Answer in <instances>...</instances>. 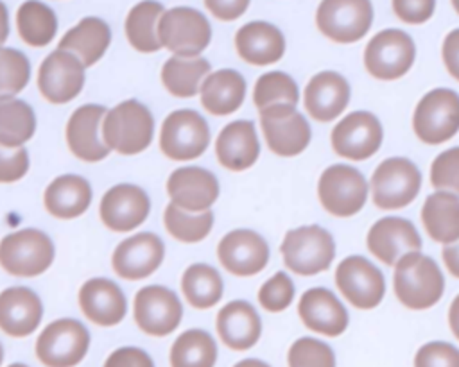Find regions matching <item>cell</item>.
Returning a JSON list of instances; mask_svg holds the SVG:
<instances>
[{
	"instance_id": "cell-52",
	"label": "cell",
	"mask_w": 459,
	"mask_h": 367,
	"mask_svg": "<svg viewBox=\"0 0 459 367\" xmlns=\"http://www.w3.org/2000/svg\"><path fill=\"white\" fill-rule=\"evenodd\" d=\"M441 59L450 77L459 81V29H452L445 36L441 45Z\"/></svg>"
},
{
	"instance_id": "cell-8",
	"label": "cell",
	"mask_w": 459,
	"mask_h": 367,
	"mask_svg": "<svg viewBox=\"0 0 459 367\" xmlns=\"http://www.w3.org/2000/svg\"><path fill=\"white\" fill-rule=\"evenodd\" d=\"M161 47L174 55L195 57L208 48L212 41V25L208 18L186 5L165 9L158 23Z\"/></svg>"
},
{
	"instance_id": "cell-38",
	"label": "cell",
	"mask_w": 459,
	"mask_h": 367,
	"mask_svg": "<svg viewBox=\"0 0 459 367\" xmlns=\"http://www.w3.org/2000/svg\"><path fill=\"white\" fill-rule=\"evenodd\" d=\"M181 292L190 306L208 310L222 299L224 281L215 267L208 263H192L181 276Z\"/></svg>"
},
{
	"instance_id": "cell-27",
	"label": "cell",
	"mask_w": 459,
	"mask_h": 367,
	"mask_svg": "<svg viewBox=\"0 0 459 367\" xmlns=\"http://www.w3.org/2000/svg\"><path fill=\"white\" fill-rule=\"evenodd\" d=\"M215 156L219 165L231 172L251 168L260 156V140L255 122L233 120L226 124L217 134Z\"/></svg>"
},
{
	"instance_id": "cell-23",
	"label": "cell",
	"mask_w": 459,
	"mask_h": 367,
	"mask_svg": "<svg viewBox=\"0 0 459 367\" xmlns=\"http://www.w3.org/2000/svg\"><path fill=\"white\" fill-rule=\"evenodd\" d=\"M368 251L384 265H394L403 254L421 251V236L416 226L403 217H382L368 231Z\"/></svg>"
},
{
	"instance_id": "cell-50",
	"label": "cell",
	"mask_w": 459,
	"mask_h": 367,
	"mask_svg": "<svg viewBox=\"0 0 459 367\" xmlns=\"http://www.w3.org/2000/svg\"><path fill=\"white\" fill-rule=\"evenodd\" d=\"M104 367H154V362L143 349L127 346L115 349L104 362Z\"/></svg>"
},
{
	"instance_id": "cell-57",
	"label": "cell",
	"mask_w": 459,
	"mask_h": 367,
	"mask_svg": "<svg viewBox=\"0 0 459 367\" xmlns=\"http://www.w3.org/2000/svg\"><path fill=\"white\" fill-rule=\"evenodd\" d=\"M452 2V7H454V11L459 14V0H450Z\"/></svg>"
},
{
	"instance_id": "cell-14",
	"label": "cell",
	"mask_w": 459,
	"mask_h": 367,
	"mask_svg": "<svg viewBox=\"0 0 459 367\" xmlns=\"http://www.w3.org/2000/svg\"><path fill=\"white\" fill-rule=\"evenodd\" d=\"M335 285L341 295L357 310L377 308L385 295L382 270L366 256H346L335 269Z\"/></svg>"
},
{
	"instance_id": "cell-25",
	"label": "cell",
	"mask_w": 459,
	"mask_h": 367,
	"mask_svg": "<svg viewBox=\"0 0 459 367\" xmlns=\"http://www.w3.org/2000/svg\"><path fill=\"white\" fill-rule=\"evenodd\" d=\"M351 88L348 79L333 70H323L310 77L303 91V106L312 120L332 122L350 104Z\"/></svg>"
},
{
	"instance_id": "cell-56",
	"label": "cell",
	"mask_w": 459,
	"mask_h": 367,
	"mask_svg": "<svg viewBox=\"0 0 459 367\" xmlns=\"http://www.w3.org/2000/svg\"><path fill=\"white\" fill-rule=\"evenodd\" d=\"M233 367H271V365H267L265 362L256 360V358H246V360H240L238 363H235Z\"/></svg>"
},
{
	"instance_id": "cell-47",
	"label": "cell",
	"mask_w": 459,
	"mask_h": 367,
	"mask_svg": "<svg viewBox=\"0 0 459 367\" xmlns=\"http://www.w3.org/2000/svg\"><path fill=\"white\" fill-rule=\"evenodd\" d=\"M414 367H459V349L443 340L427 342L416 351Z\"/></svg>"
},
{
	"instance_id": "cell-35",
	"label": "cell",
	"mask_w": 459,
	"mask_h": 367,
	"mask_svg": "<svg viewBox=\"0 0 459 367\" xmlns=\"http://www.w3.org/2000/svg\"><path fill=\"white\" fill-rule=\"evenodd\" d=\"M210 72V61L201 55H172L161 66V84L170 95L179 98H190L199 93L201 84Z\"/></svg>"
},
{
	"instance_id": "cell-28",
	"label": "cell",
	"mask_w": 459,
	"mask_h": 367,
	"mask_svg": "<svg viewBox=\"0 0 459 367\" xmlns=\"http://www.w3.org/2000/svg\"><path fill=\"white\" fill-rule=\"evenodd\" d=\"M285 47L283 32L264 20L247 21L235 34V50L247 64L267 66L278 63L285 54Z\"/></svg>"
},
{
	"instance_id": "cell-3",
	"label": "cell",
	"mask_w": 459,
	"mask_h": 367,
	"mask_svg": "<svg viewBox=\"0 0 459 367\" xmlns=\"http://www.w3.org/2000/svg\"><path fill=\"white\" fill-rule=\"evenodd\" d=\"M280 252L285 267L298 276H316L330 269L335 260V240L332 233L317 224L289 229L281 240Z\"/></svg>"
},
{
	"instance_id": "cell-36",
	"label": "cell",
	"mask_w": 459,
	"mask_h": 367,
	"mask_svg": "<svg viewBox=\"0 0 459 367\" xmlns=\"http://www.w3.org/2000/svg\"><path fill=\"white\" fill-rule=\"evenodd\" d=\"M163 13L165 7L158 0H142L129 9L124 29L126 38L134 50L152 54L163 48L158 36V23Z\"/></svg>"
},
{
	"instance_id": "cell-48",
	"label": "cell",
	"mask_w": 459,
	"mask_h": 367,
	"mask_svg": "<svg viewBox=\"0 0 459 367\" xmlns=\"http://www.w3.org/2000/svg\"><path fill=\"white\" fill-rule=\"evenodd\" d=\"M30 159L25 147H5L0 143V183H16L29 172Z\"/></svg>"
},
{
	"instance_id": "cell-12",
	"label": "cell",
	"mask_w": 459,
	"mask_h": 367,
	"mask_svg": "<svg viewBox=\"0 0 459 367\" xmlns=\"http://www.w3.org/2000/svg\"><path fill=\"white\" fill-rule=\"evenodd\" d=\"M258 111L262 134L271 152L281 158H292L308 147L312 129L294 104H273Z\"/></svg>"
},
{
	"instance_id": "cell-19",
	"label": "cell",
	"mask_w": 459,
	"mask_h": 367,
	"mask_svg": "<svg viewBox=\"0 0 459 367\" xmlns=\"http://www.w3.org/2000/svg\"><path fill=\"white\" fill-rule=\"evenodd\" d=\"M151 211L147 192L131 183L111 186L100 199L99 215L102 224L115 233H129L142 226Z\"/></svg>"
},
{
	"instance_id": "cell-26",
	"label": "cell",
	"mask_w": 459,
	"mask_h": 367,
	"mask_svg": "<svg viewBox=\"0 0 459 367\" xmlns=\"http://www.w3.org/2000/svg\"><path fill=\"white\" fill-rule=\"evenodd\" d=\"M81 312L97 326H117L127 313V299L122 288L108 277H91L82 283L77 295Z\"/></svg>"
},
{
	"instance_id": "cell-54",
	"label": "cell",
	"mask_w": 459,
	"mask_h": 367,
	"mask_svg": "<svg viewBox=\"0 0 459 367\" xmlns=\"http://www.w3.org/2000/svg\"><path fill=\"white\" fill-rule=\"evenodd\" d=\"M448 326L452 335L459 340V294L454 297L448 308Z\"/></svg>"
},
{
	"instance_id": "cell-41",
	"label": "cell",
	"mask_w": 459,
	"mask_h": 367,
	"mask_svg": "<svg viewBox=\"0 0 459 367\" xmlns=\"http://www.w3.org/2000/svg\"><path fill=\"white\" fill-rule=\"evenodd\" d=\"M213 211L206 209L201 213H192L169 202L163 211V226L167 233L183 243H197L204 240L213 229Z\"/></svg>"
},
{
	"instance_id": "cell-32",
	"label": "cell",
	"mask_w": 459,
	"mask_h": 367,
	"mask_svg": "<svg viewBox=\"0 0 459 367\" xmlns=\"http://www.w3.org/2000/svg\"><path fill=\"white\" fill-rule=\"evenodd\" d=\"M246 79L233 68H221L210 72L201 84V106L213 116H226L235 113L246 98Z\"/></svg>"
},
{
	"instance_id": "cell-21",
	"label": "cell",
	"mask_w": 459,
	"mask_h": 367,
	"mask_svg": "<svg viewBox=\"0 0 459 367\" xmlns=\"http://www.w3.org/2000/svg\"><path fill=\"white\" fill-rule=\"evenodd\" d=\"M106 111L108 109L100 104H84L79 106L66 122V145L70 152L84 163H99L111 152L102 138Z\"/></svg>"
},
{
	"instance_id": "cell-11",
	"label": "cell",
	"mask_w": 459,
	"mask_h": 367,
	"mask_svg": "<svg viewBox=\"0 0 459 367\" xmlns=\"http://www.w3.org/2000/svg\"><path fill=\"white\" fill-rule=\"evenodd\" d=\"M210 125L194 109H176L167 115L160 129V149L172 161H192L206 152Z\"/></svg>"
},
{
	"instance_id": "cell-53",
	"label": "cell",
	"mask_w": 459,
	"mask_h": 367,
	"mask_svg": "<svg viewBox=\"0 0 459 367\" xmlns=\"http://www.w3.org/2000/svg\"><path fill=\"white\" fill-rule=\"evenodd\" d=\"M441 260H443L446 270H448L454 277L459 279V240L443 245Z\"/></svg>"
},
{
	"instance_id": "cell-10",
	"label": "cell",
	"mask_w": 459,
	"mask_h": 367,
	"mask_svg": "<svg viewBox=\"0 0 459 367\" xmlns=\"http://www.w3.org/2000/svg\"><path fill=\"white\" fill-rule=\"evenodd\" d=\"M373 18L371 0H321L316 11L319 32L341 45L362 39L369 32Z\"/></svg>"
},
{
	"instance_id": "cell-29",
	"label": "cell",
	"mask_w": 459,
	"mask_h": 367,
	"mask_svg": "<svg viewBox=\"0 0 459 367\" xmlns=\"http://www.w3.org/2000/svg\"><path fill=\"white\" fill-rule=\"evenodd\" d=\"M43 317V303L29 286H9L0 292V329L9 337H27Z\"/></svg>"
},
{
	"instance_id": "cell-40",
	"label": "cell",
	"mask_w": 459,
	"mask_h": 367,
	"mask_svg": "<svg viewBox=\"0 0 459 367\" xmlns=\"http://www.w3.org/2000/svg\"><path fill=\"white\" fill-rule=\"evenodd\" d=\"M217 344L204 329L183 331L170 347V367H213Z\"/></svg>"
},
{
	"instance_id": "cell-4",
	"label": "cell",
	"mask_w": 459,
	"mask_h": 367,
	"mask_svg": "<svg viewBox=\"0 0 459 367\" xmlns=\"http://www.w3.org/2000/svg\"><path fill=\"white\" fill-rule=\"evenodd\" d=\"M52 238L36 227H25L0 240V267L14 277H36L54 263Z\"/></svg>"
},
{
	"instance_id": "cell-43",
	"label": "cell",
	"mask_w": 459,
	"mask_h": 367,
	"mask_svg": "<svg viewBox=\"0 0 459 367\" xmlns=\"http://www.w3.org/2000/svg\"><path fill=\"white\" fill-rule=\"evenodd\" d=\"M30 81V61L18 50L0 47V97L20 93Z\"/></svg>"
},
{
	"instance_id": "cell-37",
	"label": "cell",
	"mask_w": 459,
	"mask_h": 367,
	"mask_svg": "<svg viewBox=\"0 0 459 367\" xmlns=\"http://www.w3.org/2000/svg\"><path fill=\"white\" fill-rule=\"evenodd\" d=\"M16 29L23 43L41 48L57 34V16L45 2L25 0L16 11Z\"/></svg>"
},
{
	"instance_id": "cell-13",
	"label": "cell",
	"mask_w": 459,
	"mask_h": 367,
	"mask_svg": "<svg viewBox=\"0 0 459 367\" xmlns=\"http://www.w3.org/2000/svg\"><path fill=\"white\" fill-rule=\"evenodd\" d=\"M90 331L75 319L52 320L36 340V356L47 367H74L88 353Z\"/></svg>"
},
{
	"instance_id": "cell-7",
	"label": "cell",
	"mask_w": 459,
	"mask_h": 367,
	"mask_svg": "<svg viewBox=\"0 0 459 367\" xmlns=\"http://www.w3.org/2000/svg\"><path fill=\"white\" fill-rule=\"evenodd\" d=\"M412 131L427 145H441L459 132V93L450 88L427 91L414 107Z\"/></svg>"
},
{
	"instance_id": "cell-59",
	"label": "cell",
	"mask_w": 459,
	"mask_h": 367,
	"mask_svg": "<svg viewBox=\"0 0 459 367\" xmlns=\"http://www.w3.org/2000/svg\"><path fill=\"white\" fill-rule=\"evenodd\" d=\"M9 367H27V365L25 363H11Z\"/></svg>"
},
{
	"instance_id": "cell-46",
	"label": "cell",
	"mask_w": 459,
	"mask_h": 367,
	"mask_svg": "<svg viewBox=\"0 0 459 367\" xmlns=\"http://www.w3.org/2000/svg\"><path fill=\"white\" fill-rule=\"evenodd\" d=\"M430 184L434 190H445L459 195V147L439 152L430 163Z\"/></svg>"
},
{
	"instance_id": "cell-33",
	"label": "cell",
	"mask_w": 459,
	"mask_h": 367,
	"mask_svg": "<svg viewBox=\"0 0 459 367\" xmlns=\"http://www.w3.org/2000/svg\"><path fill=\"white\" fill-rule=\"evenodd\" d=\"M111 45V29L99 16H84L68 29L57 43V48L75 54L86 68L99 63Z\"/></svg>"
},
{
	"instance_id": "cell-20",
	"label": "cell",
	"mask_w": 459,
	"mask_h": 367,
	"mask_svg": "<svg viewBox=\"0 0 459 367\" xmlns=\"http://www.w3.org/2000/svg\"><path fill=\"white\" fill-rule=\"evenodd\" d=\"M165 258L163 240L149 231L124 238L113 251L111 265L117 276L127 281L145 279L154 274Z\"/></svg>"
},
{
	"instance_id": "cell-51",
	"label": "cell",
	"mask_w": 459,
	"mask_h": 367,
	"mask_svg": "<svg viewBox=\"0 0 459 367\" xmlns=\"http://www.w3.org/2000/svg\"><path fill=\"white\" fill-rule=\"evenodd\" d=\"M203 2H204V7L210 11V14L221 21H233L240 18L251 4V0H203Z\"/></svg>"
},
{
	"instance_id": "cell-31",
	"label": "cell",
	"mask_w": 459,
	"mask_h": 367,
	"mask_svg": "<svg viewBox=\"0 0 459 367\" xmlns=\"http://www.w3.org/2000/svg\"><path fill=\"white\" fill-rule=\"evenodd\" d=\"M91 184L86 177L77 174H63L47 184L43 204L52 217L70 220L86 213L91 204Z\"/></svg>"
},
{
	"instance_id": "cell-16",
	"label": "cell",
	"mask_w": 459,
	"mask_h": 367,
	"mask_svg": "<svg viewBox=\"0 0 459 367\" xmlns=\"http://www.w3.org/2000/svg\"><path fill=\"white\" fill-rule=\"evenodd\" d=\"M86 66L82 61L63 48L52 50L38 68V90L50 104H66L84 88Z\"/></svg>"
},
{
	"instance_id": "cell-34",
	"label": "cell",
	"mask_w": 459,
	"mask_h": 367,
	"mask_svg": "<svg viewBox=\"0 0 459 367\" xmlns=\"http://www.w3.org/2000/svg\"><path fill=\"white\" fill-rule=\"evenodd\" d=\"M421 222L427 235L437 243L459 240V195L436 190L421 206Z\"/></svg>"
},
{
	"instance_id": "cell-44",
	"label": "cell",
	"mask_w": 459,
	"mask_h": 367,
	"mask_svg": "<svg viewBox=\"0 0 459 367\" xmlns=\"http://www.w3.org/2000/svg\"><path fill=\"white\" fill-rule=\"evenodd\" d=\"M289 367H335L333 349L314 337L294 340L287 353Z\"/></svg>"
},
{
	"instance_id": "cell-9",
	"label": "cell",
	"mask_w": 459,
	"mask_h": 367,
	"mask_svg": "<svg viewBox=\"0 0 459 367\" xmlns=\"http://www.w3.org/2000/svg\"><path fill=\"white\" fill-rule=\"evenodd\" d=\"M414 39L402 29H384L368 41L364 48V66L373 79L396 81L414 64Z\"/></svg>"
},
{
	"instance_id": "cell-17",
	"label": "cell",
	"mask_w": 459,
	"mask_h": 367,
	"mask_svg": "<svg viewBox=\"0 0 459 367\" xmlns=\"http://www.w3.org/2000/svg\"><path fill=\"white\" fill-rule=\"evenodd\" d=\"M136 326L152 337H165L176 331L183 319V304L178 294L163 285L140 288L133 301Z\"/></svg>"
},
{
	"instance_id": "cell-39",
	"label": "cell",
	"mask_w": 459,
	"mask_h": 367,
	"mask_svg": "<svg viewBox=\"0 0 459 367\" xmlns=\"http://www.w3.org/2000/svg\"><path fill=\"white\" fill-rule=\"evenodd\" d=\"M36 132L34 109L14 95L0 97V143L23 147Z\"/></svg>"
},
{
	"instance_id": "cell-42",
	"label": "cell",
	"mask_w": 459,
	"mask_h": 367,
	"mask_svg": "<svg viewBox=\"0 0 459 367\" xmlns=\"http://www.w3.org/2000/svg\"><path fill=\"white\" fill-rule=\"evenodd\" d=\"M299 102L298 82L285 72L273 70L262 73L253 88V104L264 109L273 104H294Z\"/></svg>"
},
{
	"instance_id": "cell-22",
	"label": "cell",
	"mask_w": 459,
	"mask_h": 367,
	"mask_svg": "<svg viewBox=\"0 0 459 367\" xmlns=\"http://www.w3.org/2000/svg\"><path fill=\"white\" fill-rule=\"evenodd\" d=\"M219 179L203 166L186 165L176 168L167 179V195L172 204L185 211L201 213L219 199Z\"/></svg>"
},
{
	"instance_id": "cell-15",
	"label": "cell",
	"mask_w": 459,
	"mask_h": 367,
	"mask_svg": "<svg viewBox=\"0 0 459 367\" xmlns=\"http://www.w3.org/2000/svg\"><path fill=\"white\" fill-rule=\"evenodd\" d=\"M382 141L384 127L371 111L348 113L330 132L333 152L350 161L369 159L378 152Z\"/></svg>"
},
{
	"instance_id": "cell-58",
	"label": "cell",
	"mask_w": 459,
	"mask_h": 367,
	"mask_svg": "<svg viewBox=\"0 0 459 367\" xmlns=\"http://www.w3.org/2000/svg\"><path fill=\"white\" fill-rule=\"evenodd\" d=\"M2 360H4V347H2V342H0V365H2Z\"/></svg>"
},
{
	"instance_id": "cell-1",
	"label": "cell",
	"mask_w": 459,
	"mask_h": 367,
	"mask_svg": "<svg viewBox=\"0 0 459 367\" xmlns=\"http://www.w3.org/2000/svg\"><path fill=\"white\" fill-rule=\"evenodd\" d=\"M393 290L402 306L409 310H427L441 301L445 294V276L430 256L421 251H412L394 263Z\"/></svg>"
},
{
	"instance_id": "cell-5",
	"label": "cell",
	"mask_w": 459,
	"mask_h": 367,
	"mask_svg": "<svg viewBox=\"0 0 459 367\" xmlns=\"http://www.w3.org/2000/svg\"><path fill=\"white\" fill-rule=\"evenodd\" d=\"M368 195V179L359 168L348 163L326 166L317 181V197L323 209L337 218L357 215L364 208Z\"/></svg>"
},
{
	"instance_id": "cell-2",
	"label": "cell",
	"mask_w": 459,
	"mask_h": 367,
	"mask_svg": "<svg viewBox=\"0 0 459 367\" xmlns=\"http://www.w3.org/2000/svg\"><path fill=\"white\" fill-rule=\"evenodd\" d=\"M154 136V116L151 109L136 98H127L109 111L102 120L104 143L122 154L134 156L143 152Z\"/></svg>"
},
{
	"instance_id": "cell-18",
	"label": "cell",
	"mask_w": 459,
	"mask_h": 367,
	"mask_svg": "<svg viewBox=\"0 0 459 367\" xmlns=\"http://www.w3.org/2000/svg\"><path fill=\"white\" fill-rule=\"evenodd\" d=\"M269 243L253 229H233L217 245L219 263L233 276L249 277L262 272L269 263Z\"/></svg>"
},
{
	"instance_id": "cell-30",
	"label": "cell",
	"mask_w": 459,
	"mask_h": 367,
	"mask_svg": "<svg viewBox=\"0 0 459 367\" xmlns=\"http://www.w3.org/2000/svg\"><path fill=\"white\" fill-rule=\"evenodd\" d=\"M215 328L224 346L235 351H246L258 342L262 319L251 303L237 299L219 310Z\"/></svg>"
},
{
	"instance_id": "cell-45",
	"label": "cell",
	"mask_w": 459,
	"mask_h": 367,
	"mask_svg": "<svg viewBox=\"0 0 459 367\" xmlns=\"http://www.w3.org/2000/svg\"><path fill=\"white\" fill-rule=\"evenodd\" d=\"M294 295H296V286L292 277L287 272L280 270L262 283L258 290V303L264 310L271 313H278L287 310L292 304Z\"/></svg>"
},
{
	"instance_id": "cell-49",
	"label": "cell",
	"mask_w": 459,
	"mask_h": 367,
	"mask_svg": "<svg viewBox=\"0 0 459 367\" xmlns=\"http://www.w3.org/2000/svg\"><path fill=\"white\" fill-rule=\"evenodd\" d=\"M398 20L409 25H421L429 21L436 11V0H391Z\"/></svg>"
},
{
	"instance_id": "cell-6",
	"label": "cell",
	"mask_w": 459,
	"mask_h": 367,
	"mask_svg": "<svg viewBox=\"0 0 459 367\" xmlns=\"http://www.w3.org/2000/svg\"><path fill=\"white\" fill-rule=\"evenodd\" d=\"M421 190V172L414 161L393 156L378 163L369 179V193L378 209L407 208Z\"/></svg>"
},
{
	"instance_id": "cell-24",
	"label": "cell",
	"mask_w": 459,
	"mask_h": 367,
	"mask_svg": "<svg viewBox=\"0 0 459 367\" xmlns=\"http://www.w3.org/2000/svg\"><path fill=\"white\" fill-rule=\"evenodd\" d=\"M298 315L310 331L325 337H339L350 324L346 306L330 288L325 286H312L301 294Z\"/></svg>"
},
{
	"instance_id": "cell-55",
	"label": "cell",
	"mask_w": 459,
	"mask_h": 367,
	"mask_svg": "<svg viewBox=\"0 0 459 367\" xmlns=\"http://www.w3.org/2000/svg\"><path fill=\"white\" fill-rule=\"evenodd\" d=\"M9 11L7 5L0 0V47L5 43V39L9 38Z\"/></svg>"
}]
</instances>
